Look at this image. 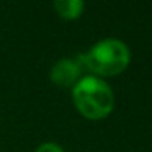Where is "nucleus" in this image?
Here are the masks:
<instances>
[{
    "label": "nucleus",
    "instance_id": "1",
    "mask_svg": "<svg viewBox=\"0 0 152 152\" xmlns=\"http://www.w3.org/2000/svg\"><path fill=\"white\" fill-rule=\"evenodd\" d=\"M72 102L87 119H103L115 108L113 90L103 79L92 74L83 75L72 87Z\"/></svg>",
    "mask_w": 152,
    "mask_h": 152
},
{
    "label": "nucleus",
    "instance_id": "2",
    "mask_svg": "<svg viewBox=\"0 0 152 152\" xmlns=\"http://www.w3.org/2000/svg\"><path fill=\"white\" fill-rule=\"evenodd\" d=\"M83 70L96 77H111L121 74L131 61L129 48L116 38H106L95 43L87 53L79 54Z\"/></svg>",
    "mask_w": 152,
    "mask_h": 152
},
{
    "label": "nucleus",
    "instance_id": "3",
    "mask_svg": "<svg viewBox=\"0 0 152 152\" xmlns=\"http://www.w3.org/2000/svg\"><path fill=\"white\" fill-rule=\"evenodd\" d=\"M83 77V67L77 57H62L56 61L49 70V79L53 83L62 88L74 87Z\"/></svg>",
    "mask_w": 152,
    "mask_h": 152
},
{
    "label": "nucleus",
    "instance_id": "4",
    "mask_svg": "<svg viewBox=\"0 0 152 152\" xmlns=\"http://www.w3.org/2000/svg\"><path fill=\"white\" fill-rule=\"evenodd\" d=\"M53 7L56 13L64 20H75L85 10V4L82 0H56Z\"/></svg>",
    "mask_w": 152,
    "mask_h": 152
},
{
    "label": "nucleus",
    "instance_id": "5",
    "mask_svg": "<svg viewBox=\"0 0 152 152\" xmlns=\"http://www.w3.org/2000/svg\"><path fill=\"white\" fill-rule=\"evenodd\" d=\"M34 152H66L62 149V145L57 144V142H53V141H48V142H41Z\"/></svg>",
    "mask_w": 152,
    "mask_h": 152
}]
</instances>
